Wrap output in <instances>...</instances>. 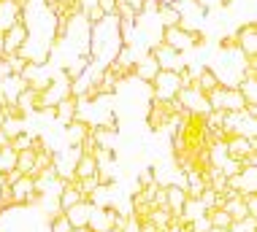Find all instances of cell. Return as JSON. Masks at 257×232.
Here are the masks:
<instances>
[{
	"label": "cell",
	"instance_id": "32",
	"mask_svg": "<svg viewBox=\"0 0 257 232\" xmlns=\"http://www.w3.org/2000/svg\"><path fill=\"white\" fill-rule=\"evenodd\" d=\"M6 146H11V138L6 135L3 130H0V149H6Z\"/></svg>",
	"mask_w": 257,
	"mask_h": 232
},
{
	"label": "cell",
	"instance_id": "36",
	"mask_svg": "<svg viewBox=\"0 0 257 232\" xmlns=\"http://www.w3.org/2000/svg\"><path fill=\"white\" fill-rule=\"evenodd\" d=\"M157 3H160V6H173L176 0H157Z\"/></svg>",
	"mask_w": 257,
	"mask_h": 232
},
{
	"label": "cell",
	"instance_id": "25",
	"mask_svg": "<svg viewBox=\"0 0 257 232\" xmlns=\"http://www.w3.org/2000/svg\"><path fill=\"white\" fill-rule=\"evenodd\" d=\"M14 167H17V151L6 146V149H0V173H9Z\"/></svg>",
	"mask_w": 257,
	"mask_h": 232
},
{
	"label": "cell",
	"instance_id": "6",
	"mask_svg": "<svg viewBox=\"0 0 257 232\" xmlns=\"http://www.w3.org/2000/svg\"><path fill=\"white\" fill-rule=\"evenodd\" d=\"M149 87L155 89V100H176L182 81H179V73H173V70H160Z\"/></svg>",
	"mask_w": 257,
	"mask_h": 232
},
{
	"label": "cell",
	"instance_id": "19",
	"mask_svg": "<svg viewBox=\"0 0 257 232\" xmlns=\"http://www.w3.org/2000/svg\"><path fill=\"white\" fill-rule=\"evenodd\" d=\"M17 170L22 175H33L36 178V149L17 151Z\"/></svg>",
	"mask_w": 257,
	"mask_h": 232
},
{
	"label": "cell",
	"instance_id": "24",
	"mask_svg": "<svg viewBox=\"0 0 257 232\" xmlns=\"http://www.w3.org/2000/svg\"><path fill=\"white\" fill-rule=\"evenodd\" d=\"M155 19H157V25L163 27H179V14L173 6H160V9L155 11Z\"/></svg>",
	"mask_w": 257,
	"mask_h": 232
},
{
	"label": "cell",
	"instance_id": "2",
	"mask_svg": "<svg viewBox=\"0 0 257 232\" xmlns=\"http://www.w3.org/2000/svg\"><path fill=\"white\" fill-rule=\"evenodd\" d=\"M163 44L171 46L173 52H179V54H190L192 49L206 44V33H200V30L198 33H187V30H182V27H165L163 30Z\"/></svg>",
	"mask_w": 257,
	"mask_h": 232
},
{
	"label": "cell",
	"instance_id": "37",
	"mask_svg": "<svg viewBox=\"0 0 257 232\" xmlns=\"http://www.w3.org/2000/svg\"><path fill=\"white\" fill-rule=\"evenodd\" d=\"M0 57H3V33H0Z\"/></svg>",
	"mask_w": 257,
	"mask_h": 232
},
{
	"label": "cell",
	"instance_id": "9",
	"mask_svg": "<svg viewBox=\"0 0 257 232\" xmlns=\"http://www.w3.org/2000/svg\"><path fill=\"white\" fill-rule=\"evenodd\" d=\"M233 35H235V49L244 57H257V25L254 22L241 25Z\"/></svg>",
	"mask_w": 257,
	"mask_h": 232
},
{
	"label": "cell",
	"instance_id": "12",
	"mask_svg": "<svg viewBox=\"0 0 257 232\" xmlns=\"http://www.w3.org/2000/svg\"><path fill=\"white\" fill-rule=\"evenodd\" d=\"M157 73H160V65H157V60L152 57V52H144L141 57H136V62H133V76H136L138 81L152 84Z\"/></svg>",
	"mask_w": 257,
	"mask_h": 232
},
{
	"label": "cell",
	"instance_id": "30",
	"mask_svg": "<svg viewBox=\"0 0 257 232\" xmlns=\"http://www.w3.org/2000/svg\"><path fill=\"white\" fill-rule=\"evenodd\" d=\"M98 9L106 14V17H114L116 14V0H98Z\"/></svg>",
	"mask_w": 257,
	"mask_h": 232
},
{
	"label": "cell",
	"instance_id": "10",
	"mask_svg": "<svg viewBox=\"0 0 257 232\" xmlns=\"http://www.w3.org/2000/svg\"><path fill=\"white\" fill-rule=\"evenodd\" d=\"M227 157L235 159V162H244L246 157L257 154V138H227L225 140Z\"/></svg>",
	"mask_w": 257,
	"mask_h": 232
},
{
	"label": "cell",
	"instance_id": "23",
	"mask_svg": "<svg viewBox=\"0 0 257 232\" xmlns=\"http://www.w3.org/2000/svg\"><path fill=\"white\" fill-rule=\"evenodd\" d=\"M227 210V216H230L233 221H244L246 219V205H244V200H241V194H235V197H230V200H225V205H222Z\"/></svg>",
	"mask_w": 257,
	"mask_h": 232
},
{
	"label": "cell",
	"instance_id": "14",
	"mask_svg": "<svg viewBox=\"0 0 257 232\" xmlns=\"http://www.w3.org/2000/svg\"><path fill=\"white\" fill-rule=\"evenodd\" d=\"M17 22H22V3H17V0H0V33H6Z\"/></svg>",
	"mask_w": 257,
	"mask_h": 232
},
{
	"label": "cell",
	"instance_id": "15",
	"mask_svg": "<svg viewBox=\"0 0 257 232\" xmlns=\"http://www.w3.org/2000/svg\"><path fill=\"white\" fill-rule=\"evenodd\" d=\"M87 197L76 189V184H73V178L71 181H65V184L60 186V192H57V205H60V210H68V208H73L76 202H84Z\"/></svg>",
	"mask_w": 257,
	"mask_h": 232
},
{
	"label": "cell",
	"instance_id": "16",
	"mask_svg": "<svg viewBox=\"0 0 257 232\" xmlns=\"http://www.w3.org/2000/svg\"><path fill=\"white\" fill-rule=\"evenodd\" d=\"M92 202L84 200V202H76L73 208H68V210H62V213L68 216V221H71V227H87L89 224V216H92Z\"/></svg>",
	"mask_w": 257,
	"mask_h": 232
},
{
	"label": "cell",
	"instance_id": "8",
	"mask_svg": "<svg viewBox=\"0 0 257 232\" xmlns=\"http://www.w3.org/2000/svg\"><path fill=\"white\" fill-rule=\"evenodd\" d=\"M152 52V57L157 60V65H160V70H173V73H176V70H182L187 62H184V54H179V52H173L171 46H165L163 41H160V44H155L149 49Z\"/></svg>",
	"mask_w": 257,
	"mask_h": 232
},
{
	"label": "cell",
	"instance_id": "17",
	"mask_svg": "<svg viewBox=\"0 0 257 232\" xmlns=\"http://www.w3.org/2000/svg\"><path fill=\"white\" fill-rule=\"evenodd\" d=\"M184 202H187V192H184V189H179L173 184L165 186V208H168L173 216H182Z\"/></svg>",
	"mask_w": 257,
	"mask_h": 232
},
{
	"label": "cell",
	"instance_id": "21",
	"mask_svg": "<svg viewBox=\"0 0 257 232\" xmlns=\"http://www.w3.org/2000/svg\"><path fill=\"white\" fill-rule=\"evenodd\" d=\"M173 219H176V216H173L168 208H152V213H149V221H152V227H155L157 232H165L171 227Z\"/></svg>",
	"mask_w": 257,
	"mask_h": 232
},
{
	"label": "cell",
	"instance_id": "22",
	"mask_svg": "<svg viewBox=\"0 0 257 232\" xmlns=\"http://www.w3.org/2000/svg\"><path fill=\"white\" fill-rule=\"evenodd\" d=\"M68 138H65V146H79L81 140H84V135L89 132V124H84L81 119H76V122L68 124Z\"/></svg>",
	"mask_w": 257,
	"mask_h": 232
},
{
	"label": "cell",
	"instance_id": "28",
	"mask_svg": "<svg viewBox=\"0 0 257 232\" xmlns=\"http://www.w3.org/2000/svg\"><path fill=\"white\" fill-rule=\"evenodd\" d=\"M49 232H71V221H68V216L60 213L57 216H52V221H49Z\"/></svg>",
	"mask_w": 257,
	"mask_h": 232
},
{
	"label": "cell",
	"instance_id": "11",
	"mask_svg": "<svg viewBox=\"0 0 257 232\" xmlns=\"http://www.w3.org/2000/svg\"><path fill=\"white\" fill-rule=\"evenodd\" d=\"M25 41H27V27H25V22L11 25L9 30L3 33V57H9V54H17L19 49L25 46Z\"/></svg>",
	"mask_w": 257,
	"mask_h": 232
},
{
	"label": "cell",
	"instance_id": "4",
	"mask_svg": "<svg viewBox=\"0 0 257 232\" xmlns=\"http://www.w3.org/2000/svg\"><path fill=\"white\" fill-rule=\"evenodd\" d=\"M176 111H182V105H179V100H155L152 97V103H149V111H147V124H149V130H165L168 127V122H171V116L176 114Z\"/></svg>",
	"mask_w": 257,
	"mask_h": 232
},
{
	"label": "cell",
	"instance_id": "26",
	"mask_svg": "<svg viewBox=\"0 0 257 232\" xmlns=\"http://www.w3.org/2000/svg\"><path fill=\"white\" fill-rule=\"evenodd\" d=\"M33 140H36V135L33 132H19V135L11 138V149L14 151H25V149H33Z\"/></svg>",
	"mask_w": 257,
	"mask_h": 232
},
{
	"label": "cell",
	"instance_id": "31",
	"mask_svg": "<svg viewBox=\"0 0 257 232\" xmlns=\"http://www.w3.org/2000/svg\"><path fill=\"white\" fill-rule=\"evenodd\" d=\"M149 184H155V170H144L141 178H138V186L136 189H147Z\"/></svg>",
	"mask_w": 257,
	"mask_h": 232
},
{
	"label": "cell",
	"instance_id": "5",
	"mask_svg": "<svg viewBox=\"0 0 257 232\" xmlns=\"http://www.w3.org/2000/svg\"><path fill=\"white\" fill-rule=\"evenodd\" d=\"M176 100H179V105H182L187 114H198V116L211 114L208 97L200 92V89H195V87H182V89H179V95H176Z\"/></svg>",
	"mask_w": 257,
	"mask_h": 232
},
{
	"label": "cell",
	"instance_id": "29",
	"mask_svg": "<svg viewBox=\"0 0 257 232\" xmlns=\"http://www.w3.org/2000/svg\"><path fill=\"white\" fill-rule=\"evenodd\" d=\"M241 200H244V205H246V213H249V216H257V192L241 194Z\"/></svg>",
	"mask_w": 257,
	"mask_h": 232
},
{
	"label": "cell",
	"instance_id": "27",
	"mask_svg": "<svg viewBox=\"0 0 257 232\" xmlns=\"http://www.w3.org/2000/svg\"><path fill=\"white\" fill-rule=\"evenodd\" d=\"M3 60H6V68H9L11 76H19V73H22V68L27 65V60L22 57V54H9V57H3Z\"/></svg>",
	"mask_w": 257,
	"mask_h": 232
},
{
	"label": "cell",
	"instance_id": "13",
	"mask_svg": "<svg viewBox=\"0 0 257 232\" xmlns=\"http://www.w3.org/2000/svg\"><path fill=\"white\" fill-rule=\"evenodd\" d=\"M52 114H54V119H57L62 127H68L71 122H76V114H79V100H76V95L62 97V100L52 108Z\"/></svg>",
	"mask_w": 257,
	"mask_h": 232
},
{
	"label": "cell",
	"instance_id": "7",
	"mask_svg": "<svg viewBox=\"0 0 257 232\" xmlns=\"http://www.w3.org/2000/svg\"><path fill=\"white\" fill-rule=\"evenodd\" d=\"M11 197H14V205H36L41 200L36 189V178L33 175H19L11 184Z\"/></svg>",
	"mask_w": 257,
	"mask_h": 232
},
{
	"label": "cell",
	"instance_id": "33",
	"mask_svg": "<svg viewBox=\"0 0 257 232\" xmlns=\"http://www.w3.org/2000/svg\"><path fill=\"white\" fill-rule=\"evenodd\" d=\"M138 229H141V232H157L155 227H152V221H141V224H138Z\"/></svg>",
	"mask_w": 257,
	"mask_h": 232
},
{
	"label": "cell",
	"instance_id": "35",
	"mask_svg": "<svg viewBox=\"0 0 257 232\" xmlns=\"http://www.w3.org/2000/svg\"><path fill=\"white\" fill-rule=\"evenodd\" d=\"M3 122H6V111H3V105H0V127H3Z\"/></svg>",
	"mask_w": 257,
	"mask_h": 232
},
{
	"label": "cell",
	"instance_id": "1",
	"mask_svg": "<svg viewBox=\"0 0 257 232\" xmlns=\"http://www.w3.org/2000/svg\"><path fill=\"white\" fill-rule=\"evenodd\" d=\"M71 95V79L65 76V70H54L52 81L44 92H38V108L36 111H52L62 97Z\"/></svg>",
	"mask_w": 257,
	"mask_h": 232
},
{
	"label": "cell",
	"instance_id": "3",
	"mask_svg": "<svg viewBox=\"0 0 257 232\" xmlns=\"http://www.w3.org/2000/svg\"><path fill=\"white\" fill-rule=\"evenodd\" d=\"M206 97H208L211 111H222V114H230V111H244L246 108L244 97H241V92L235 87H217V89H211Z\"/></svg>",
	"mask_w": 257,
	"mask_h": 232
},
{
	"label": "cell",
	"instance_id": "34",
	"mask_svg": "<svg viewBox=\"0 0 257 232\" xmlns=\"http://www.w3.org/2000/svg\"><path fill=\"white\" fill-rule=\"evenodd\" d=\"M71 232H92L89 227H71Z\"/></svg>",
	"mask_w": 257,
	"mask_h": 232
},
{
	"label": "cell",
	"instance_id": "20",
	"mask_svg": "<svg viewBox=\"0 0 257 232\" xmlns=\"http://www.w3.org/2000/svg\"><path fill=\"white\" fill-rule=\"evenodd\" d=\"M206 219H208V224H211L214 229H222V232H227V229H230L233 224H235L230 216H227V210H225V208H214V210H208Z\"/></svg>",
	"mask_w": 257,
	"mask_h": 232
},
{
	"label": "cell",
	"instance_id": "18",
	"mask_svg": "<svg viewBox=\"0 0 257 232\" xmlns=\"http://www.w3.org/2000/svg\"><path fill=\"white\" fill-rule=\"evenodd\" d=\"M89 132H92L95 143H98V149H111L114 151V143H116V130L114 127H89Z\"/></svg>",
	"mask_w": 257,
	"mask_h": 232
}]
</instances>
